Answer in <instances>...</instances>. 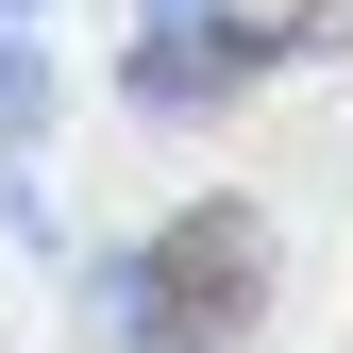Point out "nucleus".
<instances>
[{
	"label": "nucleus",
	"instance_id": "20e7f679",
	"mask_svg": "<svg viewBox=\"0 0 353 353\" xmlns=\"http://www.w3.org/2000/svg\"><path fill=\"white\" fill-rule=\"evenodd\" d=\"M34 118H51V51L34 17H0V152H34Z\"/></svg>",
	"mask_w": 353,
	"mask_h": 353
},
{
	"label": "nucleus",
	"instance_id": "423d86ee",
	"mask_svg": "<svg viewBox=\"0 0 353 353\" xmlns=\"http://www.w3.org/2000/svg\"><path fill=\"white\" fill-rule=\"evenodd\" d=\"M0 17H51V0H0Z\"/></svg>",
	"mask_w": 353,
	"mask_h": 353
},
{
	"label": "nucleus",
	"instance_id": "39448f33",
	"mask_svg": "<svg viewBox=\"0 0 353 353\" xmlns=\"http://www.w3.org/2000/svg\"><path fill=\"white\" fill-rule=\"evenodd\" d=\"M135 17H219V0H135Z\"/></svg>",
	"mask_w": 353,
	"mask_h": 353
},
{
	"label": "nucleus",
	"instance_id": "f257e3e1",
	"mask_svg": "<svg viewBox=\"0 0 353 353\" xmlns=\"http://www.w3.org/2000/svg\"><path fill=\"white\" fill-rule=\"evenodd\" d=\"M270 320V202H185L118 270V353H236Z\"/></svg>",
	"mask_w": 353,
	"mask_h": 353
},
{
	"label": "nucleus",
	"instance_id": "7ed1b4c3",
	"mask_svg": "<svg viewBox=\"0 0 353 353\" xmlns=\"http://www.w3.org/2000/svg\"><path fill=\"white\" fill-rule=\"evenodd\" d=\"M219 17H236L252 68H303V51H336V34H353V0H219Z\"/></svg>",
	"mask_w": 353,
	"mask_h": 353
},
{
	"label": "nucleus",
	"instance_id": "f03ea898",
	"mask_svg": "<svg viewBox=\"0 0 353 353\" xmlns=\"http://www.w3.org/2000/svg\"><path fill=\"white\" fill-rule=\"evenodd\" d=\"M236 84H270L236 51V17H135V34H118V101H135V118H219Z\"/></svg>",
	"mask_w": 353,
	"mask_h": 353
}]
</instances>
